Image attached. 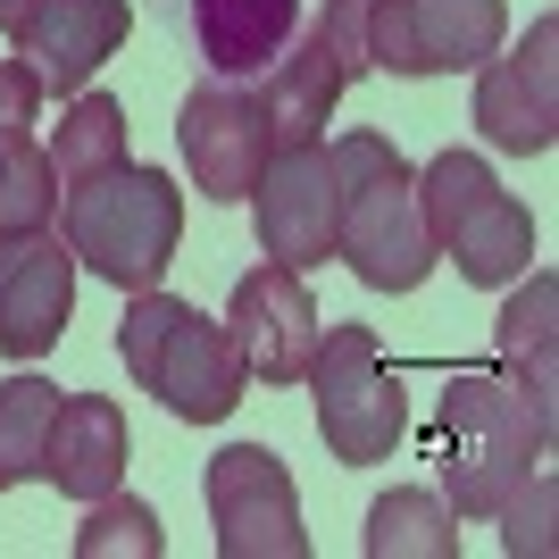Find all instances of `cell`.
Wrapping results in <instances>:
<instances>
[{
    "label": "cell",
    "mask_w": 559,
    "mask_h": 559,
    "mask_svg": "<svg viewBox=\"0 0 559 559\" xmlns=\"http://www.w3.org/2000/svg\"><path fill=\"white\" fill-rule=\"evenodd\" d=\"M426 451H435V467H443V485H451V518H492L535 476L543 451H551V409L526 384H510V376L460 368L435 393Z\"/></svg>",
    "instance_id": "6da1fadb"
},
{
    "label": "cell",
    "mask_w": 559,
    "mask_h": 559,
    "mask_svg": "<svg viewBox=\"0 0 559 559\" xmlns=\"http://www.w3.org/2000/svg\"><path fill=\"white\" fill-rule=\"evenodd\" d=\"M326 167H334V259L368 293H418L435 276V234H426L409 159L376 126H359V134L326 142Z\"/></svg>",
    "instance_id": "7a4b0ae2"
},
{
    "label": "cell",
    "mask_w": 559,
    "mask_h": 559,
    "mask_svg": "<svg viewBox=\"0 0 559 559\" xmlns=\"http://www.w3.org/2000/svg\"><path fill=\"white\" fill-rule=\"evenodd\" d=\"M117 359L134 376L142 393L159 401L167 418L185 426H217L242 409L251 393V368H242V350H234L226 318L210 309L176 301V293H126V318H117Z\"/></svg>",
    "instance_id": "3957f363"
},
{
    "label": "cell",
    "mask_w": 559,
    "mask_h": 559,
    "mask_svg": "<svg viewBox=\"0 0 559 559\" xmlns=\"http://www.w3.org/2000/svg\"><path fill=\"white\" fill-rule=\"evenodd\" d=\"M50 226L68 234L75 267H93L117 293H151L176 267V242H185V192L167 185L159 167L117 159V167H100V176L59 192Z\"/></svg>",
    "instance_id": "277c9868"
},
{
    "label": "cell",
    "mask_w": 559,
    "mask_h": 559,
    "mask_svg": "<svg viewBox=\"0 0 559 559\" xmlns=\"http://www.w3.org/2000/svg\"><path fill=\"white\" fill-rule=\"evenodd\" d=\"M418 201H426L435 259H451L467 284H518V276H526V259H535V217L501 192V176H492L476 151L426 159Z\"/></svg>",
    "instance_id": "5b68a950"
},
{
    "label": "cell",
    "mask_w": 559,
    "mask_h": 559,
    "mask_svg": "<svg viewBox=\"0 0 559 559\" xmlns=\"http://www.w3.org/2000/svg\"><path fill=\"white\" fill-rule=\"evenodd\" d=\"M309 401H318V435L343 467H376L393 460L401 435H409V393H401V376L384 368V343L376 326H326L318 350H309L301 368Z\"/></svg>",
    "instance_id": "8992f818"
},
{
    "label": "cell",
    "mask_w": 559,
    "mask_h": 559,
    "mask_svg": "<svg viewBox=\"0 0 559 559\" xmlns=\"http://www.w3.org/2000/svg\"><path fill=\"white\" fill-rule=\"evenodd\" d=\"M201 492H210L217 551L226 559H309L293 467H284L267 443H226L210 467H201Z\"/></svg>",
    "instance_id": "52a82bcc"
},
{
    "label": "cell",
    "mask_w": 559,
    "mask_h": 559,
    "mask_svg": "<svg viewBox=\"0 0 559 559\" xmlns=\"http://www.w3.org/2000/svg\"><path fill=\"white\" fill-rule=\"evenodd\" d=\"M510 34V0H376L368 68L384 75H460L485 68Z\"/></svg>",
    "instance_id": "ba28073f"
},
{
    "label": "cell",
    "mask_w": 559,
    "mask_h": 559,
    "mask_svg": "<svg viewBox=\"0 0 559 559\" xmlns=\"http://www.w3.org/2000/svg\"><path fill=\"white\" fill-rule=\"evenodd\" d=\"M176 142H185L192 192L201 201H251L259 167L276 159V126H267V100L242 75H210L192 84L185 109H176Z\"/></svg>",
    "instance_id": "9c48e42d"
},
{
    "label": "cell",
    "mask_w": 559,
    "mask_h": 559,
    "mask_svg": "<svg viewBox=\"0 0 559 559\" xmlns=\"http://www.w3.org/2000/svg\"><path fill=\"white\" fill-rule=\"evenodd\" d=\"M476 134L510 159H543L559 142V25L535 17L518 50L476 68Z\"/></svg>",
    "instance_id": "30bf717a"
},
{
    "label": "cell",
    "mask_w": 559,
    "mask_h": 559,
    "mask_svg": "<svg viewBox=\"0 0 559 559\" xmlns=\"http://www.w3.org/2000/svg\"><path fill=\"white\" fill-rule=\"evenodd\" d=\"M251 217H259V251L284 267H326L334 259V167L326 142H284L251 185Z\"/></svg>",
    "instance_id": "8fae6325"
},
{
    "label": "cell",
    "mask_w": 559,
    "mask_h": 559,
    "mask_svg": "<svg viewBox=\"0 0 559 559\" xmlns=\"http://www.w3.org/2000/svg\"><path fill=\"white\" fill-rule=\"evenodd\" d=\"M75 309V251L59 226H17L0 234V350L9 359H43L68 334Z\"/></svg>",
    "instance_id": "7c38bea8"
},
{
    "label": "cell",
    "mask_w": 559,
    "mask_h": 559,
    "mask_svg": "<svg viewBox=\"0 0 559 559\" xmlns=\"http://www.w3.org/2000/svg\"><path fill=\"white\" fill-rule=\"evenodd\" d=\"M226 334H234V350H242V368L259 384H301V368H309V350H318L326 326H318V301H309L301 267L267 259V267H251V276L234 284Z\"/></svg>",
    "instance_id": "4fadbf2b"
},
{
    "label": "cell",
    "mask_w": 559,
    "mask_h": 559,
    "mask_svg": "<svg viewBox=\"0 0 559 559\" xmlns=\"http://www.w3.org/2000/svg\"><path fill=\"white\" fill-rule=\"evenodd\" d=\"M126 25H134L126 0H25L9 17V43H17V59L34 68L43 93H84L93 68L126 43Z\"/></svg>",
    "instance_id": "5bb4252c"
},
{
    "label": "cell",
    "mask_w": 559,
    "mask_h": 559,
    "mask_svg": "<svg viewBox=\"0 0 559 559\" xmlns=\"http://www.w3.org/2000/svg\"><path fill=\"white\" fill-rule=\"evenodd\" d=\"M126 451H134L126 409L109 393H68L43 435V485H59L68 501H100L126 485Z\"/></svg>",
    "instance_id": "9a60e30c"
},
{
    "label": "cell",
    "mask_w": 559,
    "mask_h": 559,
    "mask_svg": "<svg viewBox=\"0 0 559 559\" xmlns=\"http://www.w3.org/2000/svg\"><path fill=\"white\" fill-rule=\"evenodd\" d=\"M309 0H185V34L201 50L210 75H267L284 59V43L301 34Z\"/></svg>",
    "instance_id": "2e32d148"
},
{
    "label": "cell",
    "mask_w": 559,
    "mask_h": 559,
    "mask_svg": "<svg viewBox=\"0 0 559 559\" xmlns=\"http://www.w3.org/2000/svg\"><path fill=\"white\" fill-rule=\"evenodd\" d=\"M368 559H460V518H451L443 492L426 485H393L368 510Z\"/></svg>",
    "instance_id": "e0dca14e"
},
{
    "label": "cell",
    "mask_w": 559,
    "mask_h": 559,
    "mask_svg": "<svg viewBox=\"0 0 559 559\" xmlns=\"http://www.w3.org/2000/svg\"><path fill=\"white\" fill-rule=\"evenodd\" d=\"M126 159V100L109 93H75V109L59 117V142H50V176H59V192L84 185V176H100V167Z\"/></svg>",
    "instance_id": "ac0fdd59"
},
{
    "label": "cell",
    "mask_w": 559,
    "mask_h": 559,
    "mask_svg": "<svg viewBox=\"0 0 559 559\" xmlns=\"http://www.w3.org/2000/svg\"><path fill=\"white\" fill-rule=\"evenodd\" d=\"M551 309H559L551 276H526V293L501 309V359L526 376V393H535L543 409H559V401H551L559 393V376H551Z\"/></svg>",
    "instance_id": "d6986e66"
},
{
    "label": "cell",
    "mask_w": 559,
    "mask_h": 559,
    "mask_svg": "<svg viewBox=\"0 0 559 559\" xmlns=\"http://www.w3.org/2000/svg\"><path fill=\"white\" fill-rule=\"evenodd\" d=\"M50 409H59V384H50V376H9V384H0V492L25 485V476H43Z\"/></svg>",
    "instance_id": "ffe728a7"
},
{
    "label": "cell",
    "mask_w": 559,
    "mask_h": 559,
    "mask_svg": "<svg viewBox=\"0 0 559 559\" xmlns=\"http://www.w3.org/2000/svg\"><path fill=\"white\" fill-rule=\"evenodd\" d=\"M84 526H75V559H159V518L142 510V501H126V492H100V501H84Z\"/></svg>",
    "instance_id": "44dd1931"
},
{
    "label": "cell",
    "mask_w": 559,
    "mask_h": 559,
    "mask_svg": "<svg viewBox=\"0 0 559 559\" xmlns=\"http://www.w3.org/2000/svg\"><path fill=\"white\" fill-rule=\"evenodd\" d=\"M34 117H43V84L25 59H0V201H9V176L34 151Z\"/></svg>",
    "instance_id": "7402d4cb"
},
{
    "label": "cell",
    "mask_w": 559,
    "mask_h": 559,
    "mask_svg": "<svg viewBox=\"0 0 559 559\" xmlns=\"http://www.w3.org/2000/svg\"><path fill=\"white\" fill-rule=\"evenodd\" d=\"M492 518H510V526H501V543H510L518 559H526V551H551V476H535V492L518 485Z\"/></svg>",
    "instance_id": "603a6c76"
},
{
    "label": "cell",
    "mask_w": 559,
    "mask_h": 559,
    "mask_svg": "<svg viewBox=\"0 0 559 559\" xmlns=\"http://www.w3.org/2000/svg\"><path fill=\"white\" fill-rule=\"evenodd\" d=\"M368 9L376 0H309V17L326 25V43L343 50L350 75H368Z\"/></svg>",
    "instance_id": "cb8c5ba5"
},
{
    "label": "cell",
    "mask_w": 559,
    "mask_h": 559,
    "mask_svg": "<svg viewBox=\"0 0 559 559\" xmlns=\"http://www.w3.org/2000/svg\"><path fill=\"white\" fill-rule=\"evenodd\" d=\"M17 9H25V0H0V25H9V17H17Z\"/></svg>",
    "instance_id": "d4e9b609"
}]
</instances>
